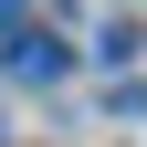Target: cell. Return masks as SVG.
I'll use <instances>...</instances> for the list:
<instances>
[{
    "mask_svg": "<svg viewBox=\"0 0 147 147\" xmlns=\"http://www.w3.org/2000/svg\"><path fill=\"white\" fill-rule=\"evenodd\" d=\"M0 21H21V0H0Z\"/></svg>",
    "mask_w": 147,
    "mask_h": 147,
    "instance_id": "obj_2",
    "label": "cell"
},
{
    "mask_svg": "<svg viewBox=\"0 0 147 147\" xmlns=\"http://www.w3.org/2000/svg\"><path fill=\"white\" fill-rule=\"evenodd\" d=\"M0 63H11V84H63V42H53V32H11Z\"/></svg>",
    "mask_w": 147,
    "mask_h": 147,
    "instance_id": "obj_1",
    "label": "cell"
}]
</instances>
